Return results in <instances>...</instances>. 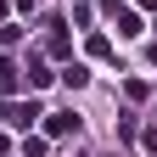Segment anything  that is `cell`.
<instances>
[{
    "mask_svg": "<svg viewBox=\"0 0 157 157\" xmlns=\"http://www.w3.org/2000/svg\"><path fill=\"white\" fill-rule=\"evenodd\" d=\"M6 118H11L17 129H28L34 118H39V107H34V101H17V107H6Z\"/></svg>",
    "mask_w": 157,
    "mask_h": 157,
    "instance_id": "6da1fadb",
    "label": "cell"
},
{
    "mask_svg": "<svg viewBox=\"0 0 157 157\" xmlns=\"http://www.w3.org/2000/svg\"><path fill=\"white\" fill-rule=\"evenodd\" d=\"M112 17H118V39H135V34H140V17H135V11H124V6H118Z\"/></svg>",
    "mask_w": 157,
    "mask_h": 157,
    "instance_id": "7a4b0ae2",
    "label": "cell"
},
{
    "mask_svg": "<svg viewBox=\"0 0 157 157\" xmlns=\"http://www.w3.org/2000/svg\"><path fill=\"white\" fill-rule=\"evenodd\" d=\"M67 129H78V118L73 112H51V135H67Z\"/></svg>",
    "mask_w": 157,
    "mask_h": 157,
    "instance_id": "3957f363",
    "label": "cell"
},
{
    "mask_svg": "<svg viewBox=\"0 0 157 157\" xmlns=\"http://www.w3.org/2000/svg\"><path fill=\"white\" fill-rule=\"evenodd\" d=\"M45 78H51V73H45V62H39V56H28V84L39 90V84H45Z\"/></svg>",
    "mask_w": 157,
    "mask_h": 157,
    "instance_id": "277c9868",
    "label": "cell"
}]
</instances>
